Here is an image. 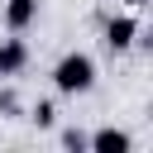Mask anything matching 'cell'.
<instances>
[{
    "label": "cell",
    "instance_id": "277c9868",
    "mask_svg": "<svg viewBox=\"0 0 153 153\" xmlns=\"http://www.w3.org/2000/svg\"><path fill=\"white\" fill-rule=\"evenodd\" d=\"M29 62V48L24 38H0V76H19Z\"/></svg>",
    "mask_w": 153,
    "mask_h": 153
},
{
    "label": "cell",
    "instance_id": "7a4b0ae2",
    "mask_svg": "<svg viewBox=\"0 0 153 153\" xmlns=\"http://www.w3.org/2000/svg\"><path fill=\"white\" fill-rule=\"evenodd\" d=\"M134 38H139V19H134V14H115V19H105V48H110V53L134 48Z\"/></svg>",
    "mask_w": 153,
    "mask_h": 153
},
{
    "label": "cell",
    "instance_id": "6da1fadb",
    "mask_svg": "<svg viewBox=\"0 0 153 153\" xmlns=\"http://www.w3.org/2000/svg\"><path fill=\"white\" fill-rule=\"evenodd\" d=\"M53 86H57L62 96H86V91L96 86V62H91V53H67V57H57Z\"/></svg>",
    "mask_w": 153,
    "mask_h": 153
},
{
    "label": "cell",
    "instance_id": "3957f363",
    "mask_svg": "<svg viewBox=\"0 0 153 153\" xmlns=\"http://www.w3.org/2000/svg\"><path fill=\"white\" fill-rule=\"evenodd\" d=\"M86 148H91V153H129V148H134V139H129L124 129L105 124V129H96V134L86 139Z\"/></svg>",
    "mask_w": 153,
    "mask_h": 153
},
{
    "label": "cell",
    "instance_id": "5b68a950",
    "mask_svg": "<svg viewBox=\"0 0 153 153\" xmlns=\"http://www.w3.org/2000/svg\"><path fill=\"white\" fill-rule=\"evenodd\" d=\"M33 19H38V0H5V24L14 33H24Z\"/></svg>",
    "mask_w": 153,
    "mask_h": 153
},
{
    "label": "cell",
    "instance_id": "8992f818",
    "mask_svg": "<svg viewBox=\"0 0 153 153\" xmlns=\"http://www.w3.org/2000/svg\"><path fill=\"white\" fill-rule=\"evenodd\" d=\"M29 120H33L38 129H53V124H57V105H53V100H38V105L29 110Z\"/></svg>",
    "mask_w": 153,
    "mask_h": 153
},
{
    "label": "cell",
    "instance_id": "52a82bcc",
    "mask_svg": "<svg viewBox=\"0 0 153 153\" xmlns=\"http://www.w3.org/2000/svg\"><path fill=\"white\" fill-rule=\"evenodd\" d=\"M62 148H72V153H86V134H81V129H62Z\"/></svg>",
    "mask_w": 153,
    "mask_h": 153
}]
</instances>
